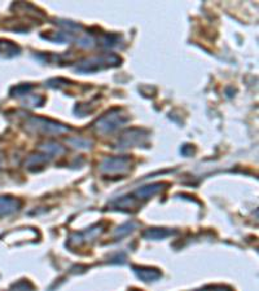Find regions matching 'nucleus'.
Instances as JSON below:
<instances>
[{"label":"nucleus","instance_id":"1","mask_svg":"<svg viewBox=\"0 0 259 291\" xmlns=\"http://www.w3.org/2000/svg\"><path fill=\"white\" fill-rule=\"evenodd\" d=\"M122 60L118 54L115 53H104L100 56H95V57L84 58L81 62L75 66V70L83 74H92V73L101 72L105 69L117 68L121 65Z\"/></svg>","mask_w":259,"mask_h":291},{"label":"nucleus","instance_id":"2","mask_svg":"<svg viewBox=\"0 0 259 291\" xmlns=\"http://www.w3.org/2000/svg\"><path fill=\"white\" fill-rule=\"evenodd\" d=\"M128 115L122 110V109H112L109 112H107L104 115H101L98 120L95 122V128L99 134L107 135L112 134V132L117 131L119 127L126 124L128 122Z\"/></svg>","mask_w":259,"mask_h":291},{"label":"nucleus","instance_id":"3","mask_svg":"<svg viewBox=\"0 0 259 291\" xmlns=\"http://www.w3.org/2000/svg\"><path fill=\"white\" fill-rule=\"evenodd\" d=\"M25 126L29 132H35V134L42 135H61L70 131L69 127H67L62 123H58L56 120L43 117L27 118Z\"/></svg>","mask_w":259,"mask_h":291},{"label":"nucleus","instance_id":"4","mask_svg":"<svg viewBox=\"0 0 259 291\" xmlns=\"http://www.w3.org/2000/svg\"><path fill=\"white\" fill-rule=\"evenodd\" d=\"M148 139V132L145 130L131 128L123 132L119 139L118 144L121 148H130V146L141 145Z\"/></svg>","mask_w":259,"mask_h":291},{"label":"nucleus","instance_id":"5","mask_svg":"<svg viewBox=\"0 0 259 291\" xmlns=\"http://www.w3.org/2000/svg\"><path fill=\"white\" fill-rule=\"evenodd\" d=\"M130 167V159L126 157L117 158H105L101 163L100 169L107 174H122L127 171Z\"/></svg>","mask_w":259,"mask_h":291},{"label":"nucleus","instance_id":"6","mask_svg":"<svg viewBox=\"0 0 259 291\" xmlns=\"http://www.w3.org/2000/svg\"><path fill=\"white\" fill-rule=\"evenodd\" d=\"M21 202L12 197H0V216L9 215L20 209Z\"/></svg>","mask_w":259,"mask_h":291},{"label":"nucleus","instance_id":"7","mask_svg":"<svg viewBox=\"0 0 259 291\" xmlns=\"http://www.w3.org/2000/svg\"><path fill=\"white\" fill-rule=\"evenodd\" d=\"M42 38L53 43H69L74 40V34L68 31H48L47 34H42Z\"/></svg>","mask_w":259,"mask_h":291},{"label":"nucleus","instance_id":"8","mask_svg":"<svg viewBox=\"0 0 259 291\" xmlns=\"http://www.w3.org/2000/svg\"><path fill=\"white\" fill-rule=\"evenodd\" d=\"M164 189V184L157 183V184H150V185L143 186V188L138 189L135 191V196L138 200H148V198L153 197L154 194H157L158 191H161Z\"/></svg>","mask_w":259,"mask_h":291},{"label":"nucleus","instance_id":"9","mask_svg":"<svg viewBox=\"0 0 259 291\" xmlns=\"http://www.w3.org/2000/svg\"><path fill=\"white\" fill-rule=\"evenodd\" d=\"M134 272L138 274V277L140 280L145 281V282H150V281H155L158 280L161 277V273H159L157 269L153 268H144V267H134Z\"/></svg>","mask_w":259,"mask_h":291},{"label":"nucleus","instance_id":"10","mask_svg":"<svg viewBox=\"0 0 259 291\" xmlns=\"http://www.w3.org/2000/svg\"><path fill=\"white\" fill-rule=\"evenodd\" d=\"M20 47L16 46L15 43H12L9 40H0V53L7 56V57L17 56V54H20Z\"/></svg>","mask_w":259,"mask_h":291},{"label":"nucleus","instance_id":"11","mask_svg":"<svg viewBox=\"0 0 259 291\" xmlns=\"http://www.w3.org/2000/svg\"><path fill=\"white\" fill-rule=\"evenodd\" d=\"M171 234H173V232L167 231V229H148L144 233V238H147V240H164Z\"/></svg>","mask_w":259,"mask_h":291},{"label":"nucleus","instance_id":"12","mask_svg":"<svg viewBox=\"0 0 259 291\" xmlns=\"http://www.w3.org/2000/svg\"><path fill=\"white\" fill-rule=\"evenodd\" d=\"M49 158L51 157H49L48 154H46V153H43V154H34L27 159L26 166H27L29 169H31V167H42V166L48 162Z\"/></svg>","mask_w":259,"mask_h":291},{"label":"nucleus","instance_id":"13","mask_svg":"<svg viewBox=\"0 0 259 291\" xmlns=\"http://www.w3.org/2000/svg\"><path fill=\"white\" fill-rule=\"evenodd\" d=\"M39 149H41L43 153H46V154H48L49 157L51 155H60L63 153V148L61 145H58V144H55V143H48V144H43V145L39 146Z\"/></svg>","mask_w":259,"mask_h":291},{"label":"nucleus","instance_id":"14","mask_svg":"<svg viewBox=\"0 0 259 291\" xmlns=\"http://www.w3.org/2000/svg\"><path fill=\"white\" fill-rule=\"evenodd\" d=\"M31 89H33V86H30V84H21V86H17V87H15V88L12 89L11 94L12 96H16V97L25 96V94L27 96Z\"/></svg>","mask_w":259,"mask_h":291},{"label":"nucleus","instance_id":"15","mask_svg":"<svg viewBox=\"0 0 259 291\" xmlns=\"http://www.w3.org/2000/svg\"><path fill=\"white\" fill-rule=\"evenodd\" d=\"M135 227H136V224H134V223H127V224H124V225L119 227V228L115 231V237H123V236H126V234L131 233V232L135 229Z\"/></svg>","mask_w":259,"mask_h":291},{"label":"nucleus","instance_id":"16","mask_svg":"<svg viewBox=\"0 0 259 291\" xmlns=\"http://www.w3.org/2000/svg\"><path fill=\"white\" fill-rule=\"evenodd\" d=\"M118 40H119L118 35L107 34L103 37L101 43H103L104 47H114V46H117V42H118Z\"/></svg>","mask_w":259,"mask_h":291},{"label":"nucleus","instance_id":"17","mask_svg":"<svg viewBox=\"0 0 259 291\" xmlns=\"http://www.w3.org/2000/svg\"><path fill=\"white\" fill-rule=\"evenodd\" d=\"M69 143L72 144L74 148H79V149H88L89 145H91V141L84 140V139H81V137H74V139H70Z\"/></svg>","mask_w":259,"mask_h":291},{"label":"nucleus","instance_id":"18","mask_svg":"<svg viewBox=\"0 0 259 291\" xmlns=\"http://www.w3.org/2000/svg\"><path fill=\"white\" fill-rule=\"evenodd\" d=\"M43 103L44 99L42 96H30V94H27V100L25 101V104H27V106H31V108L42 106V104Z\"/></svg>","mask_w":259,"mask_h":291}]
</instances>
